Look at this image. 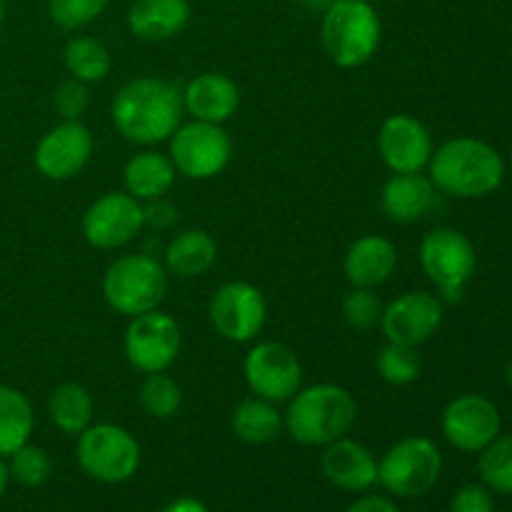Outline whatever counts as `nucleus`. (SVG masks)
<instances>
[{
    "mask_svg": "<svg viewBox=\"0 0 512 512\" xmlns=\"http://www.w3.org/2000/svg\"><path fill=\"white\" fill-rule=\"evenodd\" d=\"M110 113L115 128L130 143H163L183 123V93L163 78H133L118 90Z\"/></svg>",
    "mask_w": 512,
    "mask_h": 512,
    "instance_id": "nucleus-1",
    "label": "nucleus"
},
{
    "mask_svg": "<svg viewBox=\"0 0 512 512\" xmlns=\"http://www.w3.org/2000/svg\"><path fill=\"white\" fill-rule=\"evenodd\" d=\"M435 190L450 198H485L500 188L503 158L490 143L478 138H453L433 150L428 163Z\"/></svg>",
    "mask_w": 512,
    "mask_h": 512,
    "instance_id": "nucleus-2",
    "label": "nucleus"
},
{
    "mask_svg": "<svg viewBox=\"0 0 512 512\" xmlns=\"http://www.w3.org/2000/svg\"><path fill=\"white\" fill-rule=\"evenodd\" d=\"M285 430L300 445H325L345 438L358 420V405L345 388L318 383L300 388L283 413Z\"/></svg>",
    "mask_w": 512,
    "mask_h": 512,
    "instance_id": "nucleus-3",
    "label": "nucleus"
},
{
    "mask_svg": "<svg viewBox=\"0 0 512 512\" xmlns=\"http://www.w3.org/2000/svg\"><path fill=\"white\" fill-rule=\"evenodd\" d=\"M383 23L368 0H333L323 13L320 40L338 68H360L380 48Z\"/></svg>",
    "mask_w": 512,
    "mask_h": 512,
    "instance_id": "nucleus-4",
    "label": "nucleus"
},
{
    "mask_svg": "<svg viewBox=\"0 0 512 512\" xmlns=\"http://www.w3.org/2000/svg\"><path fill=\"white\" fill-rule=\"evenodd\" d=\"M165 290H168V275L153 255H123L105 270V303L115 313L128 315V318L158 308L165 298Z\"/></svg>",
    "mask_w": 512,
    "mask_h": 512,
    "instance_id": "nucleus-5",
    "label": "nucleus"
},
{
    "mask_svg": "<svg viewBox=\"0 0 512 512\" xmlns=\"http://www.w3.org/2000/svg\"><path fill=\"white\" fill-rule=\"evenodd\" d=\"M443 473V455L425 435L398 440L378 460V483L395 498H420L430 493Z\"/></svg>",
    "mask_w": 512,
    "mask_h": 512,
    "instance_id": "nucleus-6",
    "label": "nucleus"
},
{
    "mask_svg": "<svg viewBox=\"0 0 512 512\" xmlns=\"http://www.w3.org/2000/svg\"><path fill=\"white\" fill-rule=\"evenodd\" d=\"M75 458L98 483L118 485L133 478L140 468V445L125 428L113 423H98L78 435Z\"/></svg>",
    "mask_w": 512,
    "mask_h": 512,
    "instance_id": "nucleus-7",
    "label": "nucleus"
},
{
    "mask_svg": "<svg viewBox=\"0 0 512 512\" xmlns=\"http://www.w3.org/2000/svg\"><path fill=\"white\" fill-rule=\"evenodd\" d=\"M420 265L438 288L440 300L458 303L478 265L473 243L455 228H435L420 243Z\"/></svg>",
    "mask_w": 512,
    "mask_h": 512,
    "instance_id": "nucleus-8",
    "label": "nucleus"
},
{
    "mask_svg": "<svg viewBox=\"0 0 512 512\" xmlns=\"http://www.w3.org/2000/svg\"><path fill=\"white\" fill-rule=\"evenodd\" d=\"M233 158V140L218 123H180L170 135V160L190 180H210L223 173Z\"/></svg>",
    "mask_w": 512,
    "mask_h": 512,
    "instance_id": "nucleus-9",
    "label": "nucleus"
},
{
    "mask_svg": "<svg viewBox=\"0 0 512 512\" xmlns=\"http://www.w3.org/2000/svg\"><path fill=\"white\" fill-rule=\"evenodd\" d=\"M180 340L183 335H180V325L175 323L173 315L155 308L150 313L130 318L123 350L128 363L140 373H165L178 360Z\"/></svg>",
    "mask_w": 512,
    "mask_h": 512,
    "instance_id": "nucleus-10",
    "label": "nucleus"
},
{
    "mask_svg": "<svg viewBox=\"0 0 512 512\" xmlns=\"http://www.w3.org/2000/svg\"><path fill=\"white\" fill-rule=\"evenodd\" d=\"M243 375L248 388L270 403H288L303 385V365L283 343L265 340L245 355Z\"/></svg>",
    "mask_w": 512,
    "mask_h": 512,
    "instance_id": "nucleus-11",
    "label": "nucleus"
},
{
    "mask_svg": "<svg viewBox=\"0 0 512 512\" xmlns=\"http://www.w3.org/2000/svg\"><path fill=\"white\" fill-rule=\"evenodd\" d=\"M268 320V303L255 285L233 280L215 290L210 300V323L230 343H250Z\"/></svg>",
    "mask_w": 512,
    "mask_h": 512,
    "instance_id": "nucleus-12",
    "label": "nucleus"
},
{
    "mask_svg": "<svg viewBox=\"0 0 512 512\" xmlns=\"http://www.w3.org/2000/svg\"><path fill=\"white\" fill-rule=\"evenodd\" d=\"M143 228V203L130 193L100 195L83 215L85 240L100 250H115L133 243Z\"/></svg>",
    "mask_w": 512,
    "mask_h": 512,
    "instance_id": "nucleus-13",
    "label": "nucleus"
},
{
    "mask_svg": "<svg viewBox=\"0 0 512 512\" xmlns=\"http://www.w3.org/2000/svg\"><path fill=\"white\" fill-rule=\"evenodd\" d=\"M443 325V300L433 293H403L383 308L380 328L388 343L418 348Z\"/></svg>",
    "mask_w": 512,
    "mask_h": 512,
    "instance_id": "nucleus-14",
    "label": "nucleus"
},
{
    "mask_svg": "<svg viewBox=\"0 0 512 512\" xmlns=\"http://www.w3.org/2000/svg\"><path fill=\"white\" fill-rule=\"evenodd\" d=\"M443 435L463 453H483L500 435V410L483 395H460L445 408Z\"/></svg>",
    "mask_w": 512,
    "mask_h": 512,
    "instance_id": "nucleus-15",
    "label": "nucleus"
},
{
    "mask_svg": "<svg viewBox=\"0 0 512 512\" xmlns=\"http://www.w3.org/2000/svg\"><path fill=\"white\" fill-rule=\"evenodd\" d=\"M93 155V133L80 120H63L40 138L35 168L48 180H70L88 165Z\"/></svg>",
    "mask_w": 512,
    "mask_h": 512,
    "instance_id": "nucleus-16",
    "label": "nucleus"
},
{
    "mask_svg": "<svg viewBox=\"0 0 512 512\" xmlns=\"http://www.w3.org/2000/svg\"><path fill=\"white\" fill-rule=\"evenodd\" d=\"M378 150L393 173H423L433 158V135L415 115L395 113L380 128Z\"/></svg>",
    "mask_w": 512,
    "mask_h": 512,
    "instance_id": "nucleus-17",
    "label": "nucleus"
},
{
    "mask_svg": "<svg viewBox=\"0 0 512 512\" xmlns=\"http://www.w3.org/2000/svg\"><path fill=\"white\" fill-rule=\"evenodd\" d=\"M320 468L328 483L345 493H368L378 483V460L358 440H350L348 435L335 443L325 445Z\"/></svg>",
    "mask_w": 512,
    "mask_h": 512,
    "instance_id": "nucleus-18",
    "label": "nucleus"
},
{
    "mask_svg": "<svg viewBox=\"0 0 512 512\" xmlns=\"http://www.w3.org/2000/svg\"><path fill=\"white\" fill-rule=\"evenodd\" d=\"M240 105V88L225 73H200L185 85L183 108L193 120L223 125Z\"/></svg>",
    "mask_w": 512,
    "mask_h": 512,
    "instance_id": "nucleus-19",
    "label": "nucleus"
},
{
    "mask_svg": "<svg viewBox=\"0 0 512 512\" xmlns=\"http://www.w3.org/2000/svg\"><path fill=\"white\" fill-rule=\"evenodd\" d=\"M398 268V250L383 235H363L345 253V278L353 288H378Z\"/></svg>",
    "mask_w": 512,
    "mask_h": 512,
    "instance_id": "nucleus-20",
    "label": "nucleus"
},
{
    "mask_svg": "<svg viewBox=\"0 0 512 512\" xmlns=\"http://www.w3.org/2000/svg\"><path fill=\"white\" fill-rule=\"evenodd\" d=\"M190 23L188 0H133L128 30L145 43H163L183 33Z\"/></svg>",
    "mask_w": 512,
    "mask_h": 512,
    "instance_id": "nucleus-21",
    "label": "nucleus"
},
{
    "mask_svg": "<svg viewBox=\"0 0 512 512\" xmlns=\"http://www.w3.org/2000/svg\"><path fill=\"white\" fill-rule=\"evenodd\" d=\"M433 180L423 173H393L383 185L380 205L395 223H415L433 210L438 198Z\"/></svg>",
    "mask_w": 512,
    "mask_h": 512,
    "instance_id": "nucleus-22",
    "label": "nucleus"
},
{
    "mask_svg": "<svg viewBox=\"0 0 512 512\" xmlns=\"http://www.w3.org/2000/svg\"><path fill=\"white\" fill-rule=\"evenodd\" d=\"M175 175H178V170H175L170 155L158 153V150H143L125 163V193H130L140 203L163 198L173 188Z\"/></svg>",
    "mask_w": 512,
    "mask_h": 512,
    "instance_id": "nucleus-23",
    "label": "nucleus"
},
{
    "mask_svg": "<svg viewBox=\"0 0 512 512\" xmlns=\"http://www.w3.org/2000/svg\"><path fill=\"white\" fill-rule=\"evenodd\" d=\"M218 260V243L208 230L190 228L175 235L165 250V265L180 278H198Z\"/></svg>",
    "mask_w": 512,
    "mask_h": 512,
    "instance_id": "nucleus-24",
    "label": "nucleus"
},
{
    "mask_svg": "<svg viewBox=\"0 0 512 512\" xmlns=\"http://www.w3.org/2000/svg\"><path fill=\"white\" fill-rule=\"evenodd\" d=\"M285 428L283 413H278L275 403L258 398H245L233 410V433L248 445H268L280 438Z\"/></svg>",
    "mask_w": 512,
    "mask_h": 512,
    "instance_id": "nucleus-25",
    "label": "nucleus"
},
{
    "mask_svg": "<svg viewBox=\"0 0 512 512\" xmlns=\"http://www.w3.org/2000/svg\"><path fill=\"white\" fill-rule=\"evenodd\" d=\"M35 415L30 400L18 388L0 385V458H10L18 448L30 443Z\"/></svg>",
    "mask_w": 512,
    "mask_h": 512,
    "instance_id": "nucleus-26",
    "label": "nucleus"
},
{
    "mask_svg": "<svg viewBox=\"0 0 512 512\" xmlns=\"http://www.w3.org/2000/svg\"><path fill=\"white\" fill-rule=\"evenodd\" d=\"M48 410L55 428L63 430L65 435H80L93 425L95 403L88 388L80 383H63L50 395Z\"/></svg>",
    "mask_w": 512,
    "mask_h": 512,
    "instance_id": "nucleus-27",
    "label": "nucleus"
},
{
    "mask_svg": "<svg viewBox=\"0 0 512 512\" xmlns=\"http://www.w3.org/2000/svg\"><path fill=\"white\" fill-rule=\"evenodd\" d=\"M63 60L68 73L83 83H100L108 78L110 65H113L110 50L105 48L103 40L93 38V35H73L65 43Z\"/></svg>",
    "mask_w": 512,
    "mask_h": 512,
    "instance_id": "nucleus-28",
    "label": "nucleus"
},
{
    "mask_svg": "<svg viewBox=\"0 0 512 512\" xmlns=\"http://www.w3.org/2000/svg\"><path fill=\"white\" fill-rule=\"evenodd\" d=\"M140 405L153 418L168 420L183 405V390L168 373H150L140 385Z\"/></svg>",
    "mask_w": 512,
    "mask_h": 512,
    "instance_id": "nucleus-29",
    "label": "nucleus"
},
{
    "mask_svg": "<svg viewBox=\"0 0 512 512\" xmlns=\"http://www.w3.org/2000/svg\"><path fill=\"white\" fill-rule=\"evenodd\" d=\"M478 470L483 483L500 495H512V435L495 438L480 453Z\"/></svg>",
    "mask_w": 512,
    "mask_h": 512,
    "instance_id": "nucleus-30",
    "label": "nucleus"
},
{
    "mask_svg": "<svg viewBox=\"0 0 512 512\" xmlns=\"http://www.w3.org/2000/svg\"><path fill=\"white\" fill-rule=\"evenodd\" d=\"M378 373L380 378L388 385H395V388H403V385L415 383L420 378V370H423V363H420L418 350L410 348V345H398L388 343L378 355Z\"/></svg>",
    "mask_w": 512,
    "mask_h": 512,
    "instance_id": "nucleus-31",
    "label": "nucleus"
},
{
    "mask_svg": "<svg viewBox=\"0 0 512 512\" xmlns=\"http://www.w3.org/2000/svg\"><path fill=\"white\" fill-rule=\"evenodd\" d=\"M5 460H8L10 480H15L23 488H43L53 475V460L38 445L25 443L23 448H18Z\"/></svg>",
    "mask_w": 512,
    "mask_h": 512,
    "instance_id": "nucleus-32",
    "label": "nucleus"
},
{
    "mask_svg": "<svg viewBox=\"0 0 512 512\" xmlns=\"http://www.w3.org/2000/svg\"><path fill=\"white\" fill-rule=\"evenodd\" d=\"M108 8V0H48V15L58 28L80 30L95 23Z\"/></svg>",
    "mask_w": 512,
    "mask_h": 512,
    "instance_id": "nucleus-33",
    "label": "nucleus"
},
{
    "mask_svg": "<svg viewBox=\"0 0 512 512\" xmlns=\"http://www.w3.org/2000/svg\"><path fill=\"white\" fill-rule=\"evenodd\" d=\"M343 318L350 328L370 330L380 325L383 305L370 288H353V293L345 295L343 300Z\"/></svg>",
    "mask_w": 512,
    "mask_h": 512,
    "instance_id": "nucleus-34",
    "label": "nucleus"
},
{
    "mask_svg": "<svg viewBox=\"0 0 512 512\" xmlns=\"http://www.w3.org/2000/svg\"><path fill=\"white\" fill-rule=\"evenodd\" d=\"M53 105L63 120H80V115L88 110L90 105V90L88 83L78 78L63 80L53 93Z\"/></svg>",
    "mask_w": 512,
    "mask_h": 512,
    "instance_id": "nucleus-35",
    "label": "nucleus"
},
{
    "mask_svg": "<svg viewBox=\"0 0 512 512\" xmlns=\"http://www.w3.org/2000/svg\"><path fill=\"white\" fill-rule=\"evenodd\" d=\"M450 512H495L493 495L483 485H463L453 495Z\"/></svg>",
    "mask_w": 512,
    "mask_h": 512,
    "instance_id": "nucleus-36",
    "label": "nucleus"
},
{
    "mask_svg": "<svg viewBox=\"0 0 512 512\" xmlns=\"http://www.w3.org/2000/svg\"><path fill=\"white\" fill-rule=\"evenodd\" d=\"M143 215H145V225H150V228L155 230L170 228V225L178 220V210H175V205H170L168 200L163 198H155V200H148V203H143Z\"/></svg>",
    "mask_w": 512,
    "mask_h": 512,
    "instance_id": "nucleus-37",
    "label": "nucleus"
},
{
    "mask_svg": "<svg viewBox=\"0 0 512 512\" xmlns=\"http://www.w3.org/2000/svg\"><path fill=\"white\" fill-rule=\"evenodd\" d=\"M345 512H400L393 500L383 498V495H365V498L355 500Z\"/></svg>",
    "mask_w": 512,
    "mask_h": 512,
    "instance_id": "nucleus-38",
    "label": "nucleus"
},
{
    "mask_svg": "<svg viewBox=\"0 0 512 512\" xmlns=\"http://www.w3.org/2000/svg\"><path fill=\"white\" fill-rule=\"evenodd\" d=\"M160 512H210L208 505L200 503L198 498H178L173 503L165 505Z\"/></svg>",
    "mask_w": 512,
    "mask_h": 512,
    "instance_id": "nucleus-39",
    "label": "nucleus"
},
{
    "mask_svg": "<svg viewBox=\"0 0 512 512\" xmlns=\"http://www.w3.org/2000/svg\"><path fill=\"white\" fill-rule=\"evenodd\" d=\"M8 485H10V470H8V460L0 458V500L3 495L8 493Z\"/></svg>",
    "mask_w": 512,
    "mask_h": 512,
    "instance_id": "nucleus-40",
    "label": "nucleus"
},
{
    "mask_svg": "<svg viewBox=\"0 0 512 512\" xmlns=\"http://www.w3.org/2000/svg\"><path fill=\"white\" fill-rule=\"evenodd\" d=\"M505 380H508L510 390H512V360L508 363V368H505Z\"/></svg>",
    "mask_w": 512,
    "mask_h": 512,
    "instance_id": "nucleus-41",
    "label": "nucleus"
},
{
    "mask_svg": "<svg viewBox=\"0 0 512 512\" xmlns=\"http://www.w3.org/2000/svg\"><path fill=\"white\" fill-rule=\"evenodd\" d=\"M5 20V0H0V25H3Z\"/></svg>",
    "mask_w": 512,
    "mask_h": 512,
    "instance_id": "nucleus-42",
    "label": "nucleus"
},
{
    "mask_svg": "<svg viewBox=\"0 0 512 512\" xmlns=\"http://www.w3.org/2000/svg\"><path fill=\"white\" fill-rule=\"evenodd\" d=\"M308 3H313V0H308Z\"/></svg>",
    "mask_w": 512,
    "mask_h": 512,
    "instance_id": "nucleus-43",
    "label": "nucleus"
}]
</instances>
